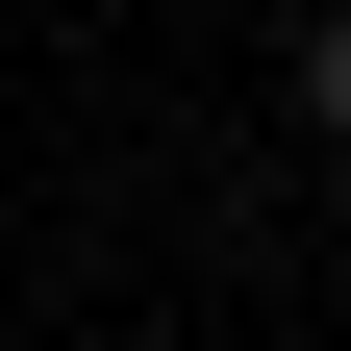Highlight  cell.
<instances>
[{
	"label": "cell",
	"mask_w": 351,
	"mask_h": 351,
	"mask_svg": "<svg viewBox=\"0 0 351 351\" xmlns=\"http://www.w3.org/2000/svg\"><path fill=\"white\" fill-rule=\"evenodd\" d=\"M301 125H326V151H351V0H326V25H301Z\"/></svg>",
	"instance_id": "6da1fadb"
}]
</instances>
